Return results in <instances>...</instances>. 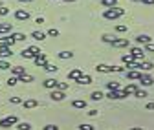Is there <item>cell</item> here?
Instances as JSON below:
<instances>
[{
  "label": "cell",
  "instance_id": "6da1fadb",
  "mask_svg": "<svg viewBox=\"0 0 154 130\" xmlns=\"http://www.w3.org/2000/svg\"><path fill=\"white\" fill-rule=\"evenodd\" d=\"M123 15H125V9L118 8V6H112V8H108V9L103 11V17L106 18V20H116V18H119Z\"/></svg>",
  "mask_w": 154,
  "mask_h": 130
},
{
  "label": "cell",
  "instance_id": "7a4b0ae2",
  "mask_svg": "<svg viewBox=\"0 0 154 130\" xmlns=\"http://www.w3.org/2000/svg\"><path fill=\"white\" fill-rule=\"evenodd\" d=\"M18 123V119H17V116H8V117H4V119H0V128H11L13 125H17Z\"/></svg>",
  "mask_w": 154,
  "mask_h": 130
},
{
  "label": "cell",
  "instance_id": "3957f363",
  "mask_svg": "<svg viewBox=\"0 0 154 130\" xmlns=\"http://www.w3.org/2000/svg\"><path fill=\"white\" fill-rule=\"evenodd\" d=\"M125 77H127L128 81H140L141 71H140V70H125Z\"/></svg>",
  "mask_w": 154,
  "mask_h": 130
},
{
  "label": "cell",
  "instance_id": "277c9868",
  "mask_svg": "<svg viewBox=\"0 0 154 130\" xmlns=\"http://www.w3.org/2000/svg\"><path fill=\"white\" fill-rule=\"evenodd\" d=\"M140 84H141V86H145V88H147V86H152V84H154V79H152L150 75H147V73H141V77H140Z\"/></svg>",
  "mask_w": 154,
  "mask_h": 130
},
{
  "label": "cell",
  "instance_id": "5b68a950",
  "mask_svg": "<svg viewBox=\"0 0 154 130\" xmlns=\"http://www.w3.org/2000/svg\"><path fill=\"white\" fill-rule=\"evenodd\" d=\"M130 53L134 55V59H136V61H143L145 59V50H141V48H132Z\"/></svg>",
  "mask_w": 154,
  "mask_h": 130
},
{
  "label": "cell",
  "instance_id": "8992f818",
  "mask_svg": "<svg viewBox=\"0 0 154 130\" xmlns=\"http://www.w3.org/2000/svg\"><path fill=\"white\" fill-rule=\"evenodd\" d=\"M13 55L11 46H0V59H9Z\"/></svg>",
  "mask_w": 154,
  "mask_h": 130
},
{
  "label": "cell",
  "instance_id": "52a82bcc",
  "mask_svg": "<svg viewBox=\"0 0 154 130\" xmlns=\"http://www.w3.org/2000/svg\"><path fill=\"white\" fill-rule=\"evenodd\" d=\"M15 18H17V20H28V18H29V11H26V9H17L15 11Z\"/></svg>",
  "mask_w": 154,
  "mask_h": 130
},
{
  "label": "cell",
  "instance_id": "ba28073f",
  "mask_svg": "<svg viewBox=\"0 0 154 130\" xmlns=\"http://www.w3.org/2000/svg\"><path fill=\"white\" fill-rule=\"evenodd\" d=\"M33 62H35L37 66H41V68H44V66L48 64V59H46V55H44V53H41V55H37V57L33 59Z\"/></svg>",
  "mask_w": 154,
  "mask_h": 130
},
{
  "label": "cell",
  "instance_id": "9c48e42d",
  "mask_svg": "<svg viewBox=\"0 0 154 130\" xmlns=\"http://www.w3.org/2000/svg\"><path fill=\"white\" fill-rule=\"evenodd\" d=\"M72 106L77 108V110H85V108L88 106V103H86L85 99H73V101H72Z\"/></svg>",
  "mask_w": 154,
  "mask_h": 130
},
{
  "label": "cell",
  "instance_id": "30bf717a",
  "mask_svg": "<svg viewBox=\"0 0 154 130\" xmlns=\"http://www.w3.org/2000/svg\"><path fill=\"white\" fill-rule=\"evenodd\" d=\"M152 68H154L152 62H147V61H140V62H138V70H140V71H150Z\"/></svg>",
  "mask_w": 154,
  "mask_h": 130
},
{
  "label": "cell",
  "instance_id": "8fae6325",
  "mask_svg": "<svg viewBox=\"0 0 154 130\" xmlns=\"http://www.w3.org/2000/svg\"><path fill=\"white\" fill-rule=\"evenodd\" d=\"M110 44H112L114 48H127V46H128V39H114Z\"/></svg>",
  "mask_w": 154,
  "mask_h": 130
},
{
  "label": "cell",
  "instance_id": "7c38bea8",
  "mask_svg": "<svg viewBox=\"0 0 154 130\" xmlns=\"http://www.w3.org/2000/svg\"><path fill=\"white\" fill-rule=\"evenodd\" d=\"M81 75H83V70H79V68H75V70L68 71V79H70V81H77Z\"/></svg>",
  "mask_w": 154,
  "mask_h": 130
},
{
  "label": "cell",
  "instance_id": "4fadbf2b",
  "mask_svg": "<svg viewBox=\"0 0 154 130\" xmlns=\"http://www.w3.org/2000/svg\"><path fill=\"white\" fill-rule=\"evenodd\" d=\"M50 97H51L53 101H63L66 95H64V92H63V90H53L51 94H50Z\"/></svg>",
  "mask_w": 154,
  "mask_h": 130
},
{
  "label": "cell",
  "instance_id": "5bb4252c",
  "mask_svg": "<svg viewBox=\"0 0 154 130\" xmlns=\"http://www.w3.org/2000/svg\"><path fill=\"white\" fill-rule=\"evenodd\" d=\"M13 44H15V39L11 35H6V37L0 39V46H13Z\"/></svg>",
  "mask_w": 154,
  "mask_h": 130
},
{
  "label": "cell",
  "instance_id": "9a60e30c",
  "mask_svg": "<svg viewBox=\"0 0 154 130\" xmlns=\"http://www.w3.org/2000/svg\"><path fill=\"white\" fill-rule=\"evenodd\" d=\"M136 42L138 44H149V42H152V37L150 35H138L136 37Z\"/></svg>",
  "mask_w": 154,
  "mask_h": 130
},
{
  "label": "cell",
  "instance_id": "2e32d148",
  "mask_svg": "<svg viewBox=\"0 0 154 130\" xmlns=\"http://www.w3.org/2000/svg\"><path fill=\"white\" fill-rule=\"evenodd\" d=\"M95 70H97L99 73H110V71H114V66H108V64H97V66H95Z\"/></svg>",
  "mask_w": 154,
  "mask_h": 130
},
{
  "label": "cell",
  "instance_id": "e0dca14e",
  "mask_svg": "<svg viewBox=\"0 0 154 130\" xmlns=\"http://www.w3.org/2000/svg\"><path fill=\"white\" fill-rule=\"evenodd\" d=\"M57 83H59L57 79H46L42 84H44V88H48V90H55V88H57Z\"/></svg>",
  "mask_w": 154,
  "mask_h": 130
},
{
  "label": "cell",
  "instance_id": "ac0fdd59",
  "mask_svg": "<svg viewBox=\"0 0 154 130\" xmlns=\"http://www.w3.org/2000/svg\"><path fill=\"white\" fill-rule=\"evenodd\" d=\"M11 28H13V24H8V22H0V35L11 33Z\"/></svg>",
  "mask_w": 154,
  "mask_h": 130
},
{
  "label": "cell",
  "instance_id": "d6986e66",
  "mask_svg": "<svg viewBox=\"0 0 154 130\" xmlns=\"http://www.w3.org/2000/svg\"><path fill=\"white\" fill-rule=\"evenodd\" d=\"M22 106L24 108H37L38 106V101L37 99H26V101H22Z\"/></svg>",
  "mask_w": 154,
  "mask_h": 130
},
{
  "label": "cell",
  "instance_id": "ffe728a7",
  "mask_svg": "<svg viewBox=\"0 0 154 130\" xmlns=\"http://www.w3.org/2000/svg\"><path fill=\"white\" fill-rule=\"evenodd\" d=\"M75 83H77V84H92V77H90V75H86V73H83V75L77 79Z\"/></svg>",
  "mask_w": 154,
  "mask_h": 130
},
{
  "label": "cell",
  "instance_id": "44dd1931",
  "mask_svg": "<svg viewBox=\"0 0 154 130\" xmlns=\"http://www.w3.org/2000/svg\"><path fill=\"white\" fill-rule=\"evenodd\" d=\"M11 73H13L15 77H20L22 73H26V68H22V66H13L11 68Z\"/></svg>",
  "mask_w": 154,
  "mask_h": 130
},
{
  "label": "cell",
  "instance_id": "7402d4cb",
  "mask_svg": "<svg viewBox=\"0 0 154 130\" xmlns=\"http://www.w3.org/2000/svg\"><path fill=\"white\" fill-rule=\"evenodd\" d=\"M31 39L33 41H44L46 39V33H42V31H33L31 33Z\"/></svg>",
  "mask_w": 154,
  "mask_h": 130
},
{
  "label": "cell",
  "instance_id": "603a6c76",
  "mask_svg": "<svg viewBox=\"0 0 154 130\" xmlns=\"http://www.w3.org/2000/svg\"><path fill=\"white\" fill-rule=\"evenodd\" d=\"M136 90H138V86L136 84H127L125 88H123V92L127 95H130V94H136Z\"/></svg>",
  "mask_w": 154,
  "mask_h": 130
},
{
  "label": "cell",
  "instance_id": "cb8c5ba5",
  "mask_svg": "<svg viewBox=\"0 0 154 130\" xmlns=\"http://www.w3.org/2000/svg\"><path fill=\"white\" fill-rule=\"evenodd\" d=\"M121 61H123L125 64H132L136 59H134V55H132V53H128V55H121Z\"/></svg>",
  "mask_w": 154,
  "mask_h": 130
},
{
  "label": "cell",
  "instance_id": "d4e9b609",
  "mask_svg": "<svg viewBox=\"0 0 154 130\" xmlns=\"http://www.w3.org/2000/svg\"><path fill=\"white\" fill-rule=\"evenodd\" d=\"M31 81H33V75H29V73H22L18 77V83H31Z\"/></svg>",
  "mask_w": 154,
  "mask_h": 130
},
{
  "label": "cell",
  "instance_id": "484cf974",
  "mask_svg": "<svg viewBox=\"0 0 154 130\" xmlns=\"http://www.w3.org/2000/svg\"><path fill=\"white\" fill-rule=\"evenodd\" d=\"M106 88H108V90H121V86H119L118 81H110V83H106Z\"/></svg>",
  "mask_w": 154,
  "mask_h": 130
},
{
  "label": "cell",
  "instance_id": "4316f807",
  "mask_svg": "<svg viewBox=\"0 0 154 130\" xmlns=\"http://www.w3.org/2000/svg\"><path fill=\"white\" fill-rule=\"evenodd\" d=\"M90 97H92V101H101L105 95H103V92H92Z\"/></svg>",
  "mask_w": 154,
  "mask_h": 130
},
{
  "label": "cell",
  "instance_id": "83f0119b",
  "mask_svg": "<svg viewBox=\"0 0 154 130\" xmlns=\"http://www.w3.org/2000/svg\"><path fill=\"white\" fill-rule=\"evenodd\" d=\"M57 55H59V59H72V57H73L72 51H59Z\"/></svg>",
  "mask_w": 154,
  "mask_h": 130
},
{
  "label": "cell",
  "instance_id": "f1b7e54d",
  "mask_svg": "<svg viewBox=\"0 0 154 130\" xmlns=\"http://www.w3.org/2000/svg\"><path fill=\"white\" fill-rule=\"evenodd\" d=\"M11 37L15 39V42H20V41L26 39V35H24V33H11Z\"/></svg>",
  "mask_w": 154,
  "mask_h": 130
},
{
  "label": "cell",
  "instance_id": "f546056e",
  "mask_svg": "<svg viewBox=\"0 0 154 130\" xmlns=\"http://www.w3.org/2000/svg\"><path fill=\"white\" fill-rule=\"evenodd\" d=\"M31 55H33V57H37V55H41V50H38L37 46H29V48H26Z\"/></svg>",
  "mask_w": 154,
  "mask_h": 130
},
{
  "label": "cell",
  "instance_id": "4dcf8cb0",
  "mask_svg": "<svg viewBox=\"0 0 154 130\" xmlns=\"http://www.w3.org/2000/svg\"><path fill=\"white\" fill-rule=\"evenodd\" d=\"M17 130H31L29 123H17Z\"/></svg>",
  "mask_w": 154,
  "mask_h": 130
},
{
  "label": "cell",
  "instance_id": "1f68e13d",
  "mask_svg": "<svg viewBox=\"0 0 154 130\" xmlns=\"http://www.w3.org/2000/svg\"><path fill=\"white\" fill-rule=\"evenodd\" d=\"M101 4H103L105 8H112V6L118 4V0H101Z\"/></svg>",
  "mask_w": 154,
  "mask_h": 130
},
{
  "label": "cell",
  "instance_id": "d6a6232c",
  "mask_svg": "<svg viewBox=\"0 0 154 130\" xmlns=\"http://www.w3.org/2000/svg\"><path fill=\"white\" fill-rule=\"evenodd\" d=\"M44 70H46V71H50V73H55V71H57V70H59V68H57L55 64H50V62H48V64L44 66Z\"/></svg>",
  "mask_w": 154,
  "mask_h": 130
},
{
  "label": "cell",
  "instance_id": "836d02e7",
  "mask_svg": "<svg viewBox=\"0 0 154 130\" xmlns=\"http://www.w3.org/2000/svg\"><path fill=\"white\" fill-rule=\"evenodd\" d=\"M134 95H136V97H140V99H143V97H147V92L145 90H136V94H134Z\"/></svg>",
  "mask_w": 154,
  "mask_h": 130
},
{
  "label": "cell",
  "instance_id": "e575fe53",
  "mask_svg": "<svg viewBox=\"0 0 154 130\" xmlns=\"http://www.w3.org/2000/svg\"><path fill=\"white\" fill-rule=\"evenodd\" d=\"M11 66H9V62L8 61H4V59H0V70H9Z\"/></svg>",
  "mask_w": 154,
  "mask_h": 130
},
{
  "label": "cell",
  "instance_id": "d590c367",
  "mask_svg": "<svg viewBox=\"0 0 154 130\" xmlns=\"http://www.w3.org/2000/svg\"><path fill=\"white\" fill-rule=\"evenodd\" d=\"M6 15H9V8L0 6V17H6Z\"/></svg>",
  "mask_w": 154,
  "mask_h": 130
},
{
  "label": "cell",
  "instance_id": "8d00e7d4",
  "mask_svg": "<svg viewBox=\"0 0 154 130\" xmlns=\"http://www.w3.org/2000/svg\"><path fill=\"white\" fill-rule=\"evenodd\" d=\"M20 55H22L24 59H35V57H33V55H31V53H29L28 50H22V53H20Z\"/></svg>",
  "mask_w": 154,
  "mask_h": 130
},
{
  "label": "cell",
  "instance_id": "74e56055",
  "mask_svg": "<svg viewBox=\"0 0 154 130\" xmlns=\"http://www.w3.org/2000/svg\"><path fill=\"white\" fill-rule=\"evenodd\" d=\"M17 83H18V77H15V75H13V77H9V79H8V84H9V86H15V84H17Z\"/></svg>",
  "mask_w": 154,
  "mask_h": 130
},
{
  "label": "cell",
  "instance_id": "f35d334b",
  "mask_svg": "<svg viewBox=\"0 0 154 130\" xmlns=\"http://www.w3.org/2000/svg\"><path fill=\"white\" fill-rule=\"evenodd\" d=\"M128 28L127 26H123V24H118V26H116V31H119V33H125Z\"/></svg>",
  "mask_w": 154,
  "mask_h": 130
},
{
  "label": "cell",
  "instance_id": "ab89813d",
  "mask_svg": "<svg viewBox=\"0 0 154 130\" xmlns=\"http://www.w3.org/2000/svg\"><path fill=\"white\" fill-rule=\"evenodd\" d=\"M114 39H116V37H110V35H105V37H103V39H101V41H103V42H106V44H110V42H112Z\"/></svg>",
  "mask_w": 154,
  "mask_h": 130
},
{
  "label": "cell",
  "instance_id": "60d3db41",
  "mask_svg": "<svg viewBox=\"0 0 154 130\" xmlns=\"http://www.w3.org/2000/svg\"><path fill=\"white\" fill-rule=\"evenodd\" d=\"M143 46H145V48H143L145 51H149V53H150V51H154V44H152V42H149V44H143Z\"/></svg>",
  "mask_w": 154,
  "mask_h": 130
},
{
  "label": "cell",
  "instance_id": "b9f144b4",
  "mask_svg": "<svg viewBox=\"0 0 154 130\" xmlns=\"http://www.w3.org/2000/svg\"><path fill=\"white\" fill-rule=\"evenodd\" d=\"M48 35H50V37H59V29H55V28H51V29L48 31Z\"/></svg>",
  "mask_w": 154,
  "mask_h": 130
},
{
  "label": "cell",
  "instance_id": "7bdbcfd3",
  "mask_svg": "<svg viewBox=\"0 0 154 130\" xmlns=\"http://www.w3.org/2000/svg\"><path fill=\"white\" fill-rule=\"evenodd\" d=\"M66 88H68V84H66V83H57V88H55V90H63V92H64Z\"/></svg>",
  "mask_w": 154,
  "mask_h": 130
},
{
  "label": "cell",
  "instance_id": "ee69618b",
  "mask_svg": "<svg viewBox=\"0 0 154 130\" xmlns=\"http://www.w3.org/2000/svg\"><path fill=\"white\" fill-rule=\"evenodd\" d=\"M79 130H94V125H79Z\"/></svg>",
  "mask_w": 154,
  "mask_h": 130
},
{
  "label": "cell",
  "instance_id": "f6af8a7d",
  "mask_svg": "<svg viewBox=\"0 0 154 130\" xmlns=\"http://www.w3.org/2000/svg\"><path fill=\"white\" fill-rule=\"evenodd\" d=\"M44 130H59V126H57V125H46Z\"/></svg>",
  "mask_w": 154,
  "mask_h": 130
},
{
  "label": "cell",
  "instance_id": "bcb514c9",
  "mask_svg": "<svg viewBox=\"0 0 154 130\" xmlns=\"http://www.w3.org/2000/svg\"><path fill=\"white\" fill-rule=\"evenodd\" d=\"M11 103H13V104H20L22 99H20V97H11Z\"/></svg>",
  "mask_w": 154,
  "mask_h": 130
},
{
  "label": "cell",
  "instance_id": "7dc6e473",
  "mask_svg": "<svg viewBox=\"0 0 154 130\" xmlns=\"http://www.w3.org/2000/svg\"><path fill=\"white\" fill-rule=\"evenodd\" d=\"M114 71H118V73H125V68H123V66H114Z\"/></svg>",
  "mask_w": 154,
  "mask_h": 130
},
{
  "label": "cell",
  "instance_id": "c3c4849f",
  "mask_svg": "<svg viewBox=\"0 0 154 130\" xmlns=\"http://www.w3.org/2000/svg\"><path fill=\"white\" fill-rule=\"evenodd\" d=\"M141 4H147V6H152L154 4V0H140Z\"/></svg>",
  "mask_w": 154,
  "mask_h": 130
},
{
  "label": "cell",
  "instance_id": "681fc988",
  "mask_svg": "<svg viewBox=\"0 0 154 130\" xmlns=\"http://www.w3.org/2000/svg\"><path fill=\"white\" fill-rule=\"evenodd\" d=\"M35 24H44V18H42V17H38L37 20H35Z\"/></svg>",
  "mask_w": 154,
  "mask_h": 130
},
{
  "label": "cell",
  "instance_id": "f907efd6",
  "mask_svg": "<svg viewBox=\"0 0 154 130\" xmlns=\"http://www.w3.org/2000/svg\"><path fill=\"white\" fill-rule=\"evenodd\" d=\"M145 108H147V110H154V103H147Z\"/></svg>",
  "mask_w": 154,
  "mask_h": 130
},
{
  "label": "cell",
  "instance_id": "816d5d0a",
  "mask_svg": "<svg viewBox=\"0 0 154 130\" xmlns=\"http://www.w3.org/2000/svg\"><path fill=\"white\" fill-rule=\"evenodd\" d=\"M88 116H97V110H88Z\"/></svg>",
  "mask_w": 154,
  "mask_h": 130
},
{
  "label": "cell",
  "instance_id": "f5cc1de1",
  "mask_svg": "<svg viewBox=\"0 0 154 130\" xmlns=\"http://www.w3.org/2000/svg\"><path fill=\"white\" fill-rule=\"evenodd\" d=\"M130 130H143V128H140V126H132Z\"/></svg>",
  "mask_w": 154,
  "mask_h": 130
},
{
  "label": "cell",
  "instance_id": "db71d44e",
  "mask_svg": "<svg viewBox=\"0 0 154 130\" xmlns=\"http://www.w3.org/2000/svg\"><path fill=\"white\" fill-rule=\"evenodd\" d=\"M18 2H33V0H18Z\"/></svg>",
  "mask_w": 154,
  "mask_h": 130
},
{
  "label": "cell",
  "instance_id": "11a10c76",
  "mask_svg": "<svg viewBox=\"0 0 154 130\" xmlns=\"http://www.w3.org/2000/svg\"><path fill=\"white\" fill-rule=\"evenodd\" d=\"M63 2H75V0H63Z\"/></svg>",
  "mask_w": 154,
  "mask_h": 130
}]
</instances>
